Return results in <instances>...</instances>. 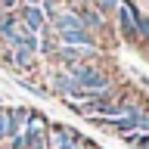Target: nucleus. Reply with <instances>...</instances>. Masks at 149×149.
Listing matches in <instances>:
<instances>
[{"label":"nucleus","mask_w":149,"mask_h":149,"mask_svg":"<svg viewBox=\"0 0 149 149\" xmlns=\"http://www.w3.org/2000/svg\"><path fill=\"white\" fill-rule=\"evenodd\" d=\"M137 16H140V9L134 6V0H130V3H121L118 13H115V19H118V31H121V37H124L127 44H143V40H140Z\"/></svg>","instance_id":"obj_1"},{"label":"nucleus","mask_w":149,"mask_h":149,"mask_svg":"<svg viewBox=\"0 0 149 149\" xmlns=\"http://www.w3.org/2000/svg\"><path fill=\"white\" fill-rule=\"evenodd\" d=\"M0 59H3L6 65H13L16 72H34V65H37V53L13 50V47H0Z\"/></svg>","instance_id":"obj_2"},{"label":"nucleus","mask_w":149,"mask_h":149,"mask_svg":"<svg viewBox=\"0 0 149 149\" xmlns=\"http://www.w3.org/2000/svg\"><path fill=\"white\" fill-rule=\"evenodd\" d=\"M59 47H87V50H96L100 47V37L90 34L87 28H72V31H62V34H56Z\"/></svg>","instance_id":"obj_3"},{"label":"nucleus","mask_w":149,"mask_h":149,"mask_svg":"<svg viewBox=\"0 0 149 149\" xmlns=\"http://www.w3.org/2000/svg\"><path fill=\"white\" fill-rule=\"evenodd\" d=\"M16 13H19V25L28 28L31 34H40L47 28V19H44V13H40V6H19Z\"/></svg>","instance_id":"obj_4"},{"label":"nucleus","mask_w":149,"mask_h":149,"mask_svg":"<svg viewBox=\"0 0 149 149\" xmlns=\"http://www.w3.org/2000/svg\"><path fill=\"white\" fill-rule=\"evenodd\" d=\"M74 13H78V19H81V25L87 28L90 34H100L102 28H106V16H102V13H96L93 6H87V3H84V6H78Z\"/></svg>","instance_id":"obj_5"},{"label":"nucleus","mask_w":149,"mask_h":149,"mask_svg":"<svg viewBox=\"0 0 149 149\" xmlns=\"http://www.w3.org/2000/svg\"><path fill=\"white\" fill-rule=\"evenodd\" d=\"M16 28H19V13H3V16H0V47L13 37Z\"/></svg>","instance_id":"obj_6"},{"label":"nucleus","mask_w":149,"mask_h":149,"mask_svg":"<svg viewBox=\"0 0 149 149\" xmlns=\"http://www.w3.org/2000/svg\"><path fill=\"white\" fill-rule=\"evenodd\" d=\"M62 9H65V0H40V13H44L47 25H50L56 16H62Z\"/></svg>","instance_id":"obj_7"},{"label":"nucleus","mask_w":149,"mask_h":149,"mask_svg":"<svg viewBox=\"0 0 149 149\" xmlns=\"http://www.w3.org/2000/svg\"><path fill=\"white\" fill-rule=\"evenodd\" d=\"M19 84H22V90L34 93L37 100H50V96H53V93L47 90V87H40V84H34V81H28V78H22V81H19Z\"/></svg>","instance_id":"obj_8"},{"label":"nucleus","mask_w":149,"mask_h":149,"mask_svg":"<svg viewBox=\"0 0 149 149\" xmlns=\"http://www.w3.org/2000/svg\"><path fill=\"white\" fill-rule=\"evenodd\" d=\"M9 140V112L0 109V146Z\"/></svg>","instance_id":"obj_9"},{"label":"nucleus","mask_w":149,"mask_h":149,"mask_svg":"<svg viewBox=\"0 0 149 149\" xmlns=\"http://www.w3.org/2000/svg\"><path fill=\"white\" fill-rule=\"evenodd\" d=\"M137 25H140V40H146V44H149V16H146V13H140V16H137Z\"/></svg>","instance_id":"obj_10"},{"label":"nucleus","mask_w":149,"mask_h":149,"mask_svg":"<svg viewBox=\"0 0 149 149\" xmlns=\"http://www.w3.org/2000/svg\"><path fill=\"white\" fill-rule=\"evenodd\" d=\"M96 6L102 9V16H115V13H118V0H100V3H96Z\"/></svg>","instance_id":"obj_11"},{"label":"nucleus","mask_w":149,"mask_h":149,"mask_svg":"<svg viewBox=\"0 0 149 149\" xmlns=\"http://www.w3.org/2000/svg\"><path fill=\"white\" fill-rule=\"evenodd\" d=\"M9 149H28V134H25V130H22L19 137L9 140Z\"/></svg>","instance_id":"obj_12"},{"label":"nucleus","mask_w":149,"mask_h":149,"mask_svg":"<svg viewBox=\"0 0 149 149\" xmlns=\"http://www.w3.org/2000/svg\"><path fill=\"white\" fill-rule=\"evenodd\" d=\"M19 6H22V0H0V9L3 13H16Z\"/></svg>","instance_id":"obj_13"},{"label":"nucleus","mask_w":149,"mask_h":149,"mask_svg":"<svg viewBox=\"0 0 149 149\" xmlns=\"http://www.w3.org/2000/svg\"><path fill=\"white\" fill-rule=\"evenodd\" d=\"M137 149H149V134H140L137 130V143H134Z\"/></svg>","instance_id":"obj_14"},{"label":"nucleus","mask_w":149,"mask_h":149,"mask_svg":"<svg viewBox=\"0 0 149 149\" xmlns=\"http://www.w3.org/2000/svg\"><path fill=\"white\" fill-rule=\"evenodd\" d=\"M81 149H100V146H96L93 140H84V146H81Z\"/></svg>","instance_id":"obj_15"},{"label":"nucleus","mask_w":149,"mask_h":149,"mask_svg":"<svg viewBox=\"0 0 149 149\" xmlns=\"http://www.w3.org/2000/svg\"><path fill=\"white\" fill-rule=\"evenodd\" d=\"M90 3H100V0H90Z\"/></svg>","instance_id":"obj_16"}]
</instances>
